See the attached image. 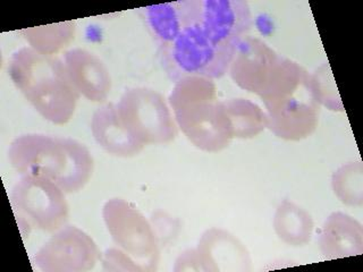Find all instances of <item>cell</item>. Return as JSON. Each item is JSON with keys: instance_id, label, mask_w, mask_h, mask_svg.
<instances>
[{"instance_id": "obj_19", "label": "cell", "mask_w": 363, "mask_h": 272, "mask_svg": "<svg viewBox=\"0 0 363 272\" xmlns=\"http://www.w3.org/2000/svg\"><path fill=\"white\" fill-rule=\"evenodd\" d=\"M75 22L56 23L49 26L24 28L18 33L34 50L40 54L55 56L66 48L75 38Z\"/></svg>"}, {"instance_id": "obj_18", "label": "cell", "mask_w": 363, "mask_h": 272, "mask_svg": "<svg viewBox=\"0 0 363 272\" xmlns=\"http://www.w3.org/2000/svg\"><path fill=\"white\" fill-rule=\"evenodd\" d=\"M233 139H253L267 128V117L255 102L238 98L223 101Z\"/></svg>"}, {"instance_id": "obj_3", "label": "cell", "mask_w": 363, "mask_h": 272, "mask_svg": "<svg viewBox=\"0 0 363 272\" xmlns=\"http://www.w3.org/2000/svg\"><path fill=\"white\" fill-rule=\"evenodd\" d=\"M9 75L45 120L65 125L73 118L81 96L72 84L62 60L23 47L11 55Z\"/></svg>"}, {"instance_id": "obj_15", "label": "cell", "mask_w": 363, "mask_h": 272, "mask_svg": "<svg viewBox=\"0 0 363 272\" xmlns=\"http://www.w3.org/2000/svg\"><path fill=\"white\" fill-rule=\"evenodd\" d=\"M318 245L327 260L361 255L363 253L362 224L347 213L333 212L321 227Z\"/></svg>"}, {"instance_id": "obj_12", "label": "cell", "mask_w": 363, "mask_h": 272, "mask_svg": "<svg viewBox=\"0 0 363 272\" xmlns=\"http://www.w3.org/2000/svg\"><path fill=\"white\" fill-rule=\"evenodd\" d=\"M199 255L204 272H250L252 259L235 235L221 228H210L199 239Z\"/></svg>"}, {"instance_id": "obj_4", "label": "cell", "mask_w": 363, "mask_h": 272, "mask_svg": "<svg viewBox=\"0 0 363 272\" xmlns=\"http://www.w3.org/2000/svg\"><path fill=\"white\" fill-rule=\"evenodd\" d=\"M168 102L177 128L194 147L216 153L230 144V122L213 79L183 77L175 82Z\"/></svg>"}, {"instance_id": "obj_2", "label": "cell", "mask_w": 363, "mask_h": 272, "mask_svg": "<svg viewBox=\"0 0 363 272\" xmlns=\"http://www.w3.org/2000/svg\"><path fill=\"white\" fill-rule=\"evenodd\" d=\"M266 107L267 128L279 139L298 142L315 133L320 117L311 74L286 57H278L258 94Z\"/></svg>"}, {"instance_id": "obj_16", "label": "cell", "mask_w": 363, "mask_h": 272, "mask_svg": "<svg viewBox=\"0 0 363 272\" xmlns=\"http://www.w3.org/2000/svg\"><path fill=\"white\" fill-rule=\"evenodd\" d=\"M272 226L278 238L292 247L306 246L315 232L311 215L289 200H284L278 205Z\"/></svg>"}, {"instance_id": "obj_17", "label": "cell", "mask_w": 363, "mask_h": 272, "mask_svg": "<svg viewBox=\"0 0 363 272\" xmlns=\"http://www.w3.org/2000/svg\"><path fill=\"white\" fill-rule=\"evenodd\" d=\"M138 11L142 20L145 21L151 35L158 43V47L172 42L186 28L184 5L182 0L147 6Z\"/></svg>"}, {"instance_id": "obj_24", "label": "cell", "mask_w": 363, "mask_h": 272, "mask_svg": "<svg viewBox=\"0 0 363 272\" xmlns=\"http://www.w3.org/2000/svg\"><path fill=\"white\" fill-rule=\"evenodd\" d=\"M173 270L175 272H204L203 264L199 255L198 249H189L182 252L176 259Z\"/></svg>"}, {"instance_id": "obj_1", "label": "cell", "mask_w": 363, "mask_h": 272, "mask_svg": "<svg viewBox=\"0 0 363 272\" xmlns=\"http://www.w3.org/2000/svg\"><path fill=\"white\" fill-rule=\"evenodd\" d=\"M7 154L11 167L21 176L47 179L66 194L83 190L94 174L90 150L71 137L23 134L11 142Z\"/></svg>"}, {"instance_id": "obj_14", "label": "cell", "mask_w": 363, "mask_h": 272, "mask_svg": "<svg viewBox=\"0 0 363 272\" xmlns=\"http://www.w3.org/2000/svg\"><path fill=\"white\" fill-rule=\"evenodd\" d=\"M91 133L96 144L118 158H132L145 149L119 118L116 103H106L94 111L91 119Z\"/></svg>"}, {"instance_id": "obj_6", "label": "cell", "mask_w": 363, "mask_h": 272, "mask_svg": "<svg viewBox=\"0 0 363 272\" xmlns=\"http://www.w3.org/2000/svg\"><path fill=\"white\" fill-rule=\"evenodd\" d=\"M9 198L22 232L41 230L52 234L67 224L66 193L47 179L22 176Z\"/></svg>"}, {"instance_id": "obj_11", "label": "cell", "mask_w": 363, "mask_h": 272, "mask_svg": "<svg viewBox=\"0 0 363 272\" xmlns=\"http://www.w3.org/2000/svg\"><path fill=\"white\" fill-rule=\"evenodd\" d=\"M278 57L262 40L244 37L236 45L228 73L240 88L259 94L266 86Z\"/></svg>"}, {"instance_id": "obj_8", "label": "cell", "mask_w": 363, "mask_h": 272, "mask_svg": "<svg viewBox=\"0 0 363 272\" xmlns=\"http://www.w3.org/2000/svg\"><path fill=\"white\" fill-rule=\"evenodd\" d=\"M116 106L125 128L143 144H167L176 139L179 130L173 113L157 91L130 89Z\"/></svg>"}, {"instance_id": "obj_20", "label": "cell", "mask_w": 363, "mask_h": 272, "mask_svg": "<svg viewBox=\"0 0 363 272\" xmlns=\"http://www.w3.org/2000/svg\"><path fill=\"white\" fill-rule=\"evenodd\" d=\"M332 188L336 198L349 207H362L363 166L361 162L340 166L332 176Z\"/></svg>"}, {"instance_id": "obj_9", "label": "cell", "mask_w": 363, "mask_h": 272, "mask_svg": "<svg viewBox=\"0 0 363 272\" xmlns=\"http://www.w3.org/2000/svg\"><path fill=\"white\" fill-rule=\"evenodd\" d=\"M186 26H198L210 39L236 47L252 26V14L243 0H183Z\"/></svg>"}, {"instance_id": "obj_7", "label": "cell", "mask_w": 363, "mask_h": 272, "mask_svg": "<svg viewBox=\"0 0 363 272\" xmlns=\"http://www.w3.org/2000/svg\"><path fill=\"white\" fill-rule=\"evenodd\" d=\"M102 218L117 247L128 253L145 272L158 270L162 247L150 220L124 198H111L102 208Z\"/></svg>"}, {"instance_id": "obj_13", "label": "cell", "mask_w": 363, "mask_h": 272, "mask_svg": "<svg viewBox=\"0 0 363 272\" xmlns=\"http://www.w3.org/2000/svg\"><path fill=\"white\" fill-rule=\"evenodd\" d=\"M68 77L79 96L91 102H105L111 94V72L99 57L86 49L74 48L62 57Z\"/></svg>"}, {"instance_id": "obj_21", "label": "cell", "mask_w": 363, "mask_h": 272, "mask_svg": "<svg viewBox=\"0 0 363 272\" xmlns=\"http://www.w3.org/2000/svg\"><path fill=\"white\" fill-rule=\"evenodd\" d=\"M311 79L315 96L320 106H325L329 110L344 111V106L328 62H325L315 73L311 74Z\"/></svg>"}, {"instance_id": "obj_23", "label": "cell", "mask_w": 363, "mask_h": 272, "mask_svg": "<svg viewBox=\"0 0 363 272\" xmlns=\"http://www.w3.org/2000/svg\"><path fill=\"white\" fill-rule=\"evenodd\" d=\"M101 266L108 272H145L128 253L119 247H111L101 254Z\"/></svg>"}, {"instance_id": "obj_10", "label": "cell", "mask_w": 363, "mask_h": 272, "mask_svg": "<svg viewBox=\"0 0 363 272\" xmlns=\"http://www.w3.org/2000/svg\"><path fill=\"white\" fill-rule=\"evenodd\" d=\"M100 259L101 253L89 234L65 225L40 247L33 264L43 272H85L94 269Z\"/></svg>"}, {"instance_id": "obj_22", "label": "cell", "mask_w": 363, "mask_h": 272, "mask_svg": "<svg viewBox=\"0 0 363 272\" xmlns=\"http://www.w3.org/2000/svg\"><path fill=\"white\" fill-rule=\"evenodd\" d=\"M150 224L162 249L174 243L181 232V222L169 213L160 210L152 213Z\"/></svg>"}, {"instance_id": "obj_5", "label": "cell", "mask_w": 363, "mask_h": 272, "mask_svg": "<svg viewBox=\"0 0 363 272\" xmlns=\"http://www.w3.org/2000/svg\"><path fill=\"white\" fill-rule=\"evenodd\" d=\"M235 49L216 42L201 28L191 24L172 42L159 47V57L175 82L187 76L216 79L228 73Z\"/></svg>"}]
</instances>
